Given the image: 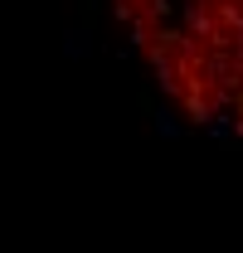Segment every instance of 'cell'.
<instances>
[{"label":"cell","mask_w":243,"mask_h":253,"mask_svg":"<svg viewBox=\"0 0 243 253\" xmlns=\"http://www.w3.org/2000/svg\"><path fill=\"white\" fill-rule=\"evenodd\" d=\"M112 15L175 117L243 141V0H112Z\"/></svg>","instance_id":"1"}]
</instances>
